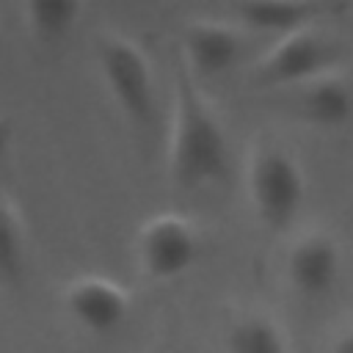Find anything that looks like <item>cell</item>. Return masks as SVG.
Returning a JSON list of instances; mask_svg holds the SVG:
<instances>
[{"mask_svg":"<svg viewBox=\"0 0 353 353\" xmlns=\"http://www.w3.org/2000/svg\"><path fill=\"white\" fill-rule=\"evenodd\" d=\"M232 168L229 138L204 99L199 80L185 61L174 58V116L168 135V176L176 188L193 190L223 182Z\"/></svg>","mask_w":353,"mask_h":353,"instance_id":"obj_1","label":"cell"},{"mask_svg":"<svg viewBox=\"0 0 353 353\" xmlns=\"http://www.w3.org/2000/svg\"><path fill=\"white\" fill-rule=\"evenodd\" d=\"M342 270V251L339 243L325 232H306L298 237L284 259V276L290 287L303 298H323L328 295Z\"/></svg>","mask_w":353,"mask_h":353,"instance_id":"obj_8","label":"cell"},{"mask_svg":"<svg viewBox=\"0 0 353 353\" xmlns=\"http://www.w3.org/2000/svg\"><path fill=\"white\" fill-rule=\"evenodd\" d=\"M97 63L121 113L132 124H149L154 116V77L138 41L121 33L97 36Z\"/></svg>","mask_w":353,"mask_h":353,"instance_id":"obj_4","label":"cell"},{"mask_svg":"<svg viewBox=\"0 0 353 353\" xmlns=\"http://www.w3.org/2000/svg\"><path fill=\"white\" fill-rule=\"evenodd\" d=\"M331 353H353V325H350V328H345V331L334 339Z\"/></svg>","mask_w":353,"mask_h":353,"instance_id":"obj_15","label":"cell"},{"mask_svg":"<svg viewBox=\"0 0 353 353\" xmlns=\"http://www.w3.org/2000/svg\"><path fill=\"white\" fill-rule=\"evenodd\" d=\"M245 188L256 218L273 232L287 229L298 218L306 199L303 168L279 146L254 149L245 168Z\"/></svg>","mask_w":353,"mask_h":353,"instance_id":"obj_2","label":"cell"},{"mask_svg":"<svg viewBox=\"0 0 353 353\" xmlns=\"http://www.w3.org/2000/svg\"><path fill=\"white\" fill-rule=\"evenodd\" d=\"M345 3H323V0H248L234 6L237 19L245 28L290 36L306 28H317L323 17L342 14Z\"/></svg>","mask_w":353,"mask_h":353,"instance_id":"obj_9","label":"cell"},{"mask_svg":"<svg viewBox=\"0 0 353 353\" xmlns=\"http://www.w3.org/2000/svg\"><path fill=\"white\" fill-rule=\"evenodd\" d=\"M292 91H295L292 94L295 113L314 127L334 130L353 119V88L336 72L309 80Z\"/></svg>","mask_w":353,"mask_h":353,"instance_id":"obj_10","label":"cell"},{"mask_svg":"<svg viewBox=\"0 0 353 353\" xmlns=\"http://www.w3.org/2000/svg\"><path fill=\"white\" fill-rule=\"evenodd\" d=\"M28 262V234L14 201L0 199V281L17 284Z\"/></svg>","mask_w":353,"mask_h":353,"instance_id":"obj_13","label":"cell"},{"mask_svg":"<svg viewBox=\"0 0 353 353\" xmlns=\"http://www.w3.org/2000/svg\"><path fill=\"white\" fill-rule=\"evenodd\" d=\"M201 248L196 223L179 212H157L143 221L135 237L141 270L154 281H168L190 270Z\"/></svg>","mask_w":353,"mask_h":353,"instance_id":"obj_5","label":"cell"},{"mask_svg":"<svg viewBox=\"0 0 353 353\" xmlns=\"http://www.w3.org/2000/svg\"><path fill=\"white\" fill-rule=\"evenodd\" d=\"M11 141H14V121L0 113V163H3V157H6V152H8V146H11Z\"/></svg>","mask_w":353,"mask_h":353,"instance_id":"obj_14","label":"cell"},{"mask_svg":"<svg viewBox=\"0 0 353 353\" xmlns=\"http://www.w3.org/2000/svg\"><path fill=\"white\" fill-rule=\"evenodd\" d=\"M66 314L91 334L116 331L130 312V292L108 276H77L63 287Z\"/></svg>","mask_w":353,"mask_h":353,"instance_id":"obj_6","label":"cell"},{"mask_svg":"<svg viewBox=\"0 0 353 353\" xmlns=\"http://www.w3.org/2000/svg\"><path fill=\"white\" fill-rule=\"evenodd\" d=\"M226 353H290V342L281 325L262 312L240 314L223 336Z\"/></svg>","mask_w":353,"mask_h":353,"instance_id":"obj_11","label":"cell"},{"mask_svg":"<svg viewBox=\"0 0 353 353\" xmlns=\"http://www.w3.org/2000/svg\"><path fill=\"white\" fill-rule=\"evenodd\" d=\"M345 55L339 39L320 28L281 36L254 66V83L273 88H298L323 74H334Z\"/></svg>","mask_w":353,"mask_h":353,"instance_id":"obj_3","label":"cell"},{"mask_svg":"<svg viewBox=\"0 0 353 353\" xmlns=\"http://www.w3.org/2000/svg\"><path fill=\"white\" fill-rule=\"evenodd\" d=\"M245 50V36L237 25L199 17L182 28L179 58L193 77H215L232 69Z\"/></svg>","mask_w":353,"mask_h":353,"instance_id":"obj_7","label":"cell"},{"mask_svg":"<svg viewBox=\"0 0 353 353\" xmlns=\"http://www.w3.org/2000/svg\"><path fill=\"white\" fill-rule=\"evenodd\" d=\"M83 6L77 0H30L22 6L25 28L39 41L63 39L80 19Z\"/></svg>","mask_w":353,"mask_h":353,"instance_id":"obj_12","label":"cell"},{"mask_svg":"<svg viewBox=\"0 0 353 353\" xmlns=\"http://www.w3.org/2000/svg\"><path fill=\"white\" fill-rule=\"evenodd\" d=\"M141 353H163V345H154V347H146V350H141Z\"/></svg>","mask_w":353,"mask_h":353,"instance_id":"obj_16","label":"cell"}]
</instances>
